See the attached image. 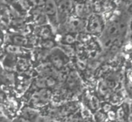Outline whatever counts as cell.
<instances>
[{"instance_id": "obj_1", "label": "cell", "mask_w": 132, "mask_h": 122, "mask_svg": "<svg viewBox=\"0 0 132 122\" xmlns=\"http://www.w3.org/2000/svg\"><path fill=\"white\" fill-rule=\"evenodd\" d=\"M102 29L101 19L96 15H92L89 19V25H88V31L92 34L100 33Z\"/></svg>"}, {"instance_id": "obj_2", "label": "cell", "mask_w": 132, "mask_h": 122, "mask_svg": "<svg viewBox=\"0 0 132 122\" xmlns=\"http://www.w3.org/2000/svg\"><path fill=\"white\" fill-rule=\"evenodd\" d=\"M21 117L26 119L29 120L30 122H34L36 121L37 118H39L38 116V112H37L35 109H32V108H24L22 110V114H21Z\"/></svg>"}, {"instance_id": "obj_3", "label": "cell", "mask_w": 132, "mask_h": 122, "mask_svg": "<svg viewBox=\"0 0 132 122\" xmlns=\"http://www.w3.org/2000/svg\"><path fill=\"white\" fill-rule=\"evenodd\" d=\"M44 14L48 17H53L57 14V5L55 0H46L44 6Z\"/></svg>"}, {"instance_id": "obj_4", "label": "cell", "mask_w": 132, "mask_h": 122, "mask_svg": "<svg viewBox=\"0 0 132 122\" xmlns=\"http://www.w3.org/2000/svg\"><path fill=\"white\" fill-rule=\"evenodd\" d=\"M98 91L100 95L105 99H110L111 97V92H110V88L108 86L106 82H101L98 85Z\"/></svg>"}, {"instance_id": "obj_5", "label": "cell", "mask_w": 132, "mask_h": 122, "mask_svg": "<svg viewBox=\"0 0 132 122\" xmlns=\"http://www.w3.org/2000/svg\"><path fill=\"white\" fill-rule=\"evenodd\" d=\"M89 107L94 111H98L101 109V100L96 95H92L90 99H89Z\"/></svg>"}, {"instance_id": "obj_6", "label": "cell", "mask_w": 132, "mask_h": 122, "mask_svg": "<svg viewBox=\"0 0 132 122\" xmlns=\"http://www.w3.org/2000/svg\"><path fill=\"white\" fill-rule=\"evenodd\" d=\"M51 62H52V64L53 65V67L56 70L62 69L64 66L63 60H62V59L61 58V56H59L58 54H52Z\"/></svg>"}, {"instance_id": "obj_7", "label": "cell", "mask_w": 132, "mask_h": 122, "mask_svg": "<svg viewBox=\"0 0 132 122\" xmlns=\"http://www.w3.org/2000/svg\"><path fill=\"white\" fill-rule=\"evenodd\" d=\"M12 42L14 43L15 45H17V46H24L29 43V41L24 37L23 35H15L13 36L12 38Z\"/></svg>"}, {"instance_id": "obj_8", "label": "cell", "mask_w": 132, "mask_h": 122, "mask_svg": "<svg viewBox=\"0 0 132 122\" xmlns=\"http://www.w3.org/2000/svg\"><path fill=\"white\" fill-rule=\"evenodd\" d=\"M38 35H40L42 38L46 39L47 40L48 38H50L52 35L51 33V30H50V27L47 26H43L39 28V31H38Z\"/></svg>"}, {"instance_id": "obj_9", "label": "cell", "mask_w": 132, "mask_h": 122, "mask_svg": "<svg viewBox=\"0 0 132 122\" xmlns=\"http://www.w3.org/2000/svg\"><path fill=\"white\" fill-rule=\"evenodd\" d=\"M35 85L37 89H40V90L46 89V87H47V83H46V77H44V76L37 77V78L35 79Z\"/></svg>"}, {"instance_id": "obj_10", "label": "cell", "mask_w": 132, "mask_h": 122, "mask_svg": "<svg viewBox=\"0 0 132 122\" xmlns=\"http://www.w3.org/2000/svg\"><path fill=\"white\" fill-rule=\"evenodd\" d=\"M6 52L11 53V54H21V53H23V49L20 46L10 44V45L6 46Z\"/></svg>"}, {"instance_id": "obj_11", "label": "cell", "mask_w": 132, "mask_h": 122, "mask_svg": "<svg viewBox=\"0 0 132 122\" xmlns=\"http://www.w3.org/2000/svg\"><path fill=\"white\" fill-rule=\"evenodd\" d=\"M116 113H117V120L119 122H123L125 119V117H128V113L126 112V110L124 109V108L122 107V106H119V108H118L117 111H116Z\"/></svg>"}, {"instance_id": "obj_12", "label": "cell", "mask_w": 132, "mask_h": 122, "mask_svg": "<svg viewBox=\"0 0 132 122\" xmlns=\"http://www.w3.org/2000/svg\"><path fill=\"white\" fill-rule=\"evenodd\" d=\"M107 118H108L107 114L101 110L96 111V113L94 114V120H95V122H105Z\"/></svg>"}, {"instance_id": "obj_13", "label": "cell", "mask_w": 132, "mask_h": 122, "mask_svg": "<svg viewBox=\"0 0 132 122\" xmlns=\"http://www.w3.org/2000/svg\"><path fill=\"white\" fill-rule=\"evenodd\" d=\"M61 50L63 52V54L66 55L68 57H72L74 55V51L71 45H68V44H62V47H61Z\"/></svg>"}, {"instance_id": "obj_14", "label": "cell", "mask_w": 132, "mask_h": 122, "mask_svg": "<svg viewBox=\"0 0 132 122\" xmlns=\"http://www.w3.org/2000/svg\"><path fill=\"white\" fill-rule=\"evenodd\" d=\"M47 20H48V15H45L44 13L43 14H40V15H36L35 17V23L39 26H43V25H45L47 23Z\"/></svg>"}, {"instance_id": "obj_15", "label": "cell", "mask_w": 132, "mask_h": 122, "mask_svg": "<svg viewBox=\"0 0 132 122\" xmlns=\"http://www.w3.org/2000/svg\"><path fill=\"white\" fill-rule=\"evenodd\" d=\"M17 66H18V69L21 70L23 71H26V70L29 67V63H28V61L24 58H19L18 62H17Z\"/></svg>"}, {"instance_id": "obj_16", "label": "cell", "mask_w": 132, "mask_h": 122, "mask_svg": "<svg viewBox=\"0 0 132 122\" xmlns=\"http://www.w3.org/2000/svg\"><path fill=\"white\" fill-rule=\"evenodd\" d=\"M118 26H119V35L122 33H124L126 31L127 27H128V21L125 18L120 19L119 23L118 24Z\"/></svg>"}, {"instance_id": "obj_17", "label": "cell", "mask_w": 132, "mask_h": 122, "mask_svg": "<svg viewBox=\"0 0 132 122\" xmlns=\"http://www.w3.org/2000/svg\"><path fill=\"white\" fill-rule=\"evenodd\" d=\"M41 45H42V47L44 48V50H51L55 46V44H54V42L52 40H45L41 44Z\"/></svg>"}, {"instance_id": "obj_18", "label": "cell", "mask_w": 132, "mask_h": 122, "mask_svg": "<svg viewBox=\"0 0 132 122\" xmlns=\"http://www.w3.org/2000/svg\"><path fill=\"white\" fill-rule=\"evenodd\" d=\"M63 40L65 44H68V45H71V44H74L76 41V38L74 36H72V35H66L63 36Z\"/></svg>"}, {"instance_id": "obj_19", "label": "cell", "mask_w": 132, "mask_h": 122, "mask_svg": "<svg viewBox=\"0 0 132 122\" xmlns=\"http://www.w3.org/2000/svg\"><path fill=\"white\" fill-rule=\"evenodd\" d=\"M46 83H47V87L48 88H53L56 86V80H55L54 77L53 76H49L46 77Z\"/></svg>"}, {"instance_id": "obj_20", "label": "cell", "mask_w": 132, "mask_h": 122, "mask_svg": "<svg viewBox=\"0 0 132 122\" xmlns=\"http://www.w3.org/2000/svg\"><path fill=\"white\" fill-rule=\"evenodd\" d=\"M101 109H102L103 112L107 114V113L110 112V110H112L113 107H112V105L110 103V102H103V103L101 104Z\"/></svg>"}, {"instance_id": "obj_21", "label": "cell", "mask_w": 132, "mask_h": 122, "mask_svg": "<svg viewBox=\"0 0 132 122\" xmlns=\"http://www.w3.org/2000/svg\"><path fill=\"white\" fill-rule=\"evenodd\" d=\"M107 117H108V119L111 122H114L117 120V113H116V111H114L113 109L110 110V112L107 113Z\"/></svg>"}, {"instance_id": "obj_22", "label": "cell", "mask_w": 132, "mask_h": 122, "mask_svg": "<svg viewBox=\"0 0 132 122\" xmlns=\"http://www.w3.org/2000/svg\"><path fill=\"white\" fill-rule=\"evenodd\" d=\"M76 65H77L78 69H80L81 71H85L87 68V63L86 62L82 60H78L77 62H76Z\"/></svg>"}, {"instance_id": "obj_23", "label": "cell", "mask_w": 132, "mask_h": 122, "mask_svg": "<svg viewBox=\"0 0 132 122\" xmlns=\"http://www.w3.org/2000/svg\"><path fill=\"white\" fill-rule=\"evenodd\" d=\"M20 33L23 36H24V35H27L31 33V28H30V26H24V27H22L20 30Z\"/></svg>"}, {"instance_id": "obj_24", "label": "cell", "mask_w": 132, "mask_h": 122, "mask_svg": "<svg viewBox=\"0 0 132 122\" xmlns=\"http://www.w3.org/2000/svg\"><path fill=\"white\" fill-rule=\"evenodd\" d=\"M90 39V35L87 34H79V40L80 42H87Z\"/></svg>"}, {"instance_id": "obj_25", "label": "cell", "mask_w": 132, "mask_h": 122, "mask_svg": "<svg viewBox=\"0 0 132 122\" xmlns=\"http://www.w3.org/2000/svg\"><path fill=\"white\" fill-rule=\"evenodd\" d=\"M88 55H89V57H90V58L94 59V58H95V57L98 55L97 50H96V49H92V50H90V51L88 52Z\"/></svg>"}, {"instance_id": "obj_26", "label": "cell", "mask_w": 132, "mask_h": 122, "mask_svg": "<svg viewBox=\"0 0 132 122\" xmlns=\"http://www.w3.org/2000/svg\"><path fill=\"white\" fill-rule=\"evenodd\" d=\"M32 3H33L35 6H44L45 5V2H44V0H31Z\"/></svg>"}, {"instance_id": "obj_27", "label": "cell", "mask_w": 132, "mask_h": 122, "mask_svg": "<svg viewBox=\"0 0 132 122\" xmlns=\"http://www.w3.org/2000/svg\"><path fill=\"white\" fill-rule=\"evenodd\" d=\"M20 5L24 9H28L29 8V3L27 0H20Z\"/></svg>"}, {"instance_id": "obj_28", "label": "cell", "mask_w": 132, "mask_h": 122, "mask_svg": "<svg viewBox=\"0 0 132 122\" xmlns=\"http://www.w3.org/2000/svg\"><path fill=\"white\" fill-rule=\"evenodd\" d=\"M13 122H30L29 120L26 119V118H22V117H19V118H16Z\"/></svg>"}, {"instance_id": "obj_29", "label": "cell", "mask_w": 132, "mask_h": 122, "mask_svg": "<svg viewBox=\"0 0 132 122\" xmlns=\"http://www.w3.org/2000/svg\"><path fill=\"white\" fill-rule=\"evenodd\" d=\"M15 0H2V3L3 4H13L15 2Z\"/></svg>"}, {"instance_id": "obj_30", "label": "cell", "mask_w": 132, "mask_h": 122, "mask_svg": "<svg viewBox=\"0 0 132 122\" xmlns=\"http://www.w3.org/2000/svg\"><path fill=\"white\" fill-rule=\"evenodd\" d=\"M128 80H129L130 83H132V71H130L129 74H128Z\"/></svg>"}, {"instance_id": "obj_31", "label": "cell", "mask_w": 132, "mask_h": 122, "mask_svg": "<svg viewBox=\"0 0 132 122\" xmlns=\"http://www.w3.org/2000/svg\"><path fill=\"white\" fill-rule=\"evenodd\" d=\"M130 12L132 13V5H131V6H130Z\"/></svg>"}, {"instance_id": "obj_32", "label": "cell", "mask_w": 132, "mask_h": 122, "mask_svg": "<svg viewBox=\"0 0 132 122\" xmlns=\"http://www.w3.org/2000/svg\"><path fill=\"white\" fill-rule=\"evenodd\" d=\"M130 113L132 114V106H131V109H130Z\"/></svg>"}, {"instance_id": "obj_33", "label": "cell", "mask_w": 132, "mask_h": 122, "mask_svg": "<svg viewBox=\"0 0 132 122\" xmlns=\"http://www.w3.org/2000/svg\"><path fill=\"white\" fill-rule=\"evenodd\" d=\"M131 66H132V61H131Z\"/></svg>"}, {"instance_id": "obj_34", "label": "cell", "mask_w": 132, "mask_h": 122, "mask_svg": "<svg viewBox=\"0 0 132 122\" xmlns=\"http://www.w3.org/2000/svg\"><path fill=\"white\" fill-rule=\"evenodd\" d=\"M131 27H132V25H131Z\"/></svg>"}, {"instance_id": "obj_35", "label": "cell", "mask_w": 132, "mask_h": 122, "mask_svg": "<svg viewBox=\"0 0 132 122\" xmlns=\"http://www.w3.org/2000/svg\"><path fill=\"white\" fill-rule=\"evenodd\" d=\"M131 93H132V92H131Z\"/></svg>"}]
</instances>
